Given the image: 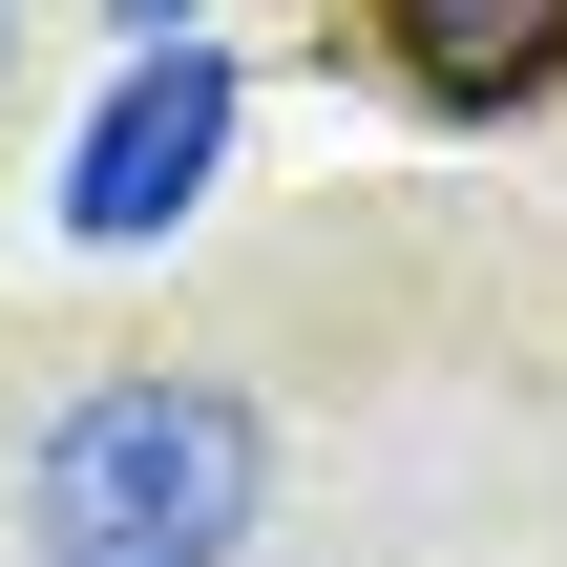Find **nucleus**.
Instances as JSON below:
<instances>
[{"mask_svg": "<svg viewBox=\"0 0 567 567\" xmlns=\"http://www.w3.org/2000/svg\"><path fill=\"white\" fill-rule=\"evenodd\" d=\"M21 526H42V567H231L252 547V400H210V379L63 400Z\"/></svg>", "mask_w": 567, "mask_h": 567, "instance_id": "obj_1", "label": "nucleus"}, {"mask_svg": "<svg viewBox=\"0 0 567 567\" xmlns=\"http://www.w3.org/2000/svg\"><path fill=\"white\" fill-rule=\"evenodd\" d=\"M126 21H147V42H168V21H189V0H126Z\"/></svg>", "mask_w": 567, "mask_h": 567, "instance_id": "obj_4", "label": "nucleus"}, {"mask_svg": "<svg viewBox=\"0 0 567 567\" xmlns=\"http://www.w3.org/2000/svg\"><path fill=\"white\" fill-rule=\"evenodd\" d=\"M379 21H400V63H421L442 105H526L567 63V0H379Z\"/></svg>", "mask_w": 567, "mask_h": 567, "instance_id": "obj_3", "label": "nucleus"}, {"mask_svg": "<svg viewBox=\"0 0 567 567\" xmlns=\"http://www.w3.org/2000/svg\"><path fill=\"white\" fill-rule=\"evenodd\" d=\"M210 147H231V63H210V42H147V63L105 84V126L63 147V231H84V252H147V231L210 189Z\"/></svg>", "mask_w": 567, "mask_h": 567, "instance_id": "obj_2", "label": "nucleus"}]
</instances>
